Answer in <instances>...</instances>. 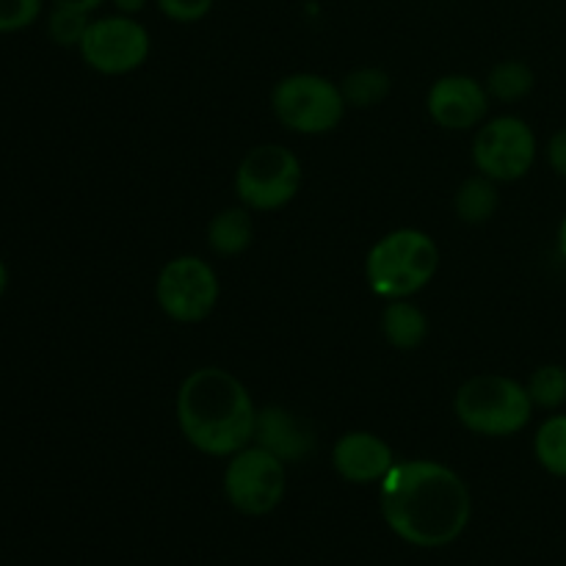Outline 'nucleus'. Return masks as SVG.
I'll return each mask as SVG.
<instances>
[{"instance_id": "nucleus-7", "label": "nucleus", "mask_w": 566, "mask_h": 566, "mask_svg": "<svg viewBox=\"0 0 566 566\" xmlns=\"http://www.w3.org/2000/svg\"><path fill=\"white\" fill-rule=\"evenodd\" d=\"M287 464L260 446H247L227 459L224 495L235 512L247 517H265L287 492Z\"/></svg>"}, {"instance_id": "nucleus-21", "label": "nucleus", "mask_w": 566, "mask_h": 566, "mask_svg": "<svg viewBox=\"0 0 566 566\" xmlns=\"http://www.w3.org/2000/svg\"><path fill=\"white\" fill-rule=\"evenodd\" d=\"M88 22H92V14H86V11L53 6L48 14V36L59 48H81Z\"/></svg>"}, {"instance_id": "nucleus-13", "label": "nucleus", "mask_w": 566, "mask_h": 566, "mask_svg": "<svg viewBox=\"0 0 566 566\" xmlns=\"http://www.w3.org/2000/svg\"><path fill=\"white\" fill-rule=\"evenodd\" d=\"M252 442L274 453L285 464L313 457L315 446H318L315 431L304 420H298L291 409L280 407V403H269V407L258 409Z\"/></svg>"}, {"instance_id": "nucleus-14", "label": "nucleus", "mask_w": 566, "mask_h": 566, "mask_svg": "<svg viewBox=\"0 0 566 566\" xmlns=\"http://www.w3.org/2000/svg\"><path fill=\"white\" fill-rule=\"evenodd\" d=\"M381 335L398 352H415L429 337V318L412 298H392L381 310Z\"/></svg>"}, {"instance_id": "nucleus-15", "label": "nucleus", "mask_w": 566, "mask_h": 566, "mask_svg": "<svg viewBox=\"0 0 566 566\" xmlns=\"http://www.w3.org/2000/svg\"><path fill=\"white\" fill-rule=\"evenodd\" d=\"M254 241L252 210L235 205L216 213L208 224V247L219 258H238L247 252Z\"/></svg>"}, {"instance_id": "nucleus-28", "label": "nucleus", "mask_w": 566, "mask_h": 566, "mask_svg": "<svg viewBox=\"0 0 566 566\" xmlns=\"http://www.w3.org/2000/svg\"><path fill=\"white\" fill-rule=\"evenodd\" d=\"M6 287H9V269H6V263L0 260V296L6 293Z\"/></svg>"}, {"instance_id": "nucleus-23", "label": "nucleus", "mask_w": 566, "mask_h": 566, "mask_svg": "<svg viewBox=\"0 0 566 566\" xmlns=\"http://www.w3.org/2000/svg\"><path fill=\"white\" fill-rule=\"evenodd\" d=\"M155 6L166 20L177 22V25H193L213 11L216 0H155Z\"/></svg>"}, {"instance_id": "nucleus-22", "label": "nucleus", "mask_w": 566, "mask_h": 566, "mask_svg": "<svg viewBox=\"0 0 566 566\" xmlns=\"http://www.w3.org/2000/svg\"><path fill=\"white\" fill-rule=\"evenodd\" d=\"M44 0H0V33L31 28L42 17Z\"/></svg>"}, {"instance_id": "nucleus-1", "label": "nucleus", "mask_w": 566, "mask_h": 566, "mask_svg": "<svg viewBox=\"0 0 566 566\" xmlns=\"http://www.w3.org/2000/svg\"><path fill=\"white\" fill-rule=\"evenodd\" d=\"M379 509L387 528L407 545L434 551L468 531L473 497L457 470L431 459L396 462L379 484Z\"/></svg>"}, {"instance_id": "nucleus-26", "label": "nucleus", "mask_w": 566, "mask_h": 566, "mask_svg": "<svg viewBox=\"0 0 566 566\" xmlns=\"http://www.w3.org/2000/svg\"><path fill=\"white\" fill-rule=\"evenodd\" d=\"M149 0H111L116 14H127V17H138L144 9H147Z\"/></svg>"}, {"instance_id": "nucleus-27", "label": "nucleus", "mask_w": 566, "mask_h": 566, "mask_svg": "<svg viewBox=\"0 0 566 566\" xmlns=\"http://www.w3.org/2000/svg\"><path fill=\"white\" fill-rule=\"evenodd\" d=\"M558 252L566 260V216L562 219V224H558Z\"/></svg>"}, {"instance_id": "nucleus-18", "label": "nucleus", "mask_w": 566, "mask_h": 566, "mask_svg": "<svg viewBox=\"0 0 566 566\" xmlns=\"http://www.w3.org/2000/svg\"><path fill=\"white\" fill-rule=\"evenodd\" d=\"M534 83L536 75L525 61L509 59L497 61L492 66L484 81V88L490 94V99H497V103H520V99H525L534 92Z\"/></svg>"}, {"instance_id": "nucleus-20", "label": "nucleus", "mask_w": 566, "mask_h": 566, "mask_svg": "<svg viewBox=\"0 0 566 566\" xmlns=\"http://www.w3.org/2000/svg\"><path fill=\"white\" fill-rule=\"evenodd\" d=\"M528 396L534 401V409H545V412H556L566 403V368L564 365L547 363L531 374L528 379Z\"/></svg>"}, {"instance_id": "nucleus-24", "label": "nucleus", "mask_w": 566, "mask_h": 566, "mask_svg": "<svg viewBox=\"0 0 566 566\" xmlns=\"http://www.w3.org/2000/svg\"><path fill=\"white\" fill-rule=\"evenodd\" d=\"M547 160H551L553 171L566 180V127L553 133L551 144H547Z\"/></svg>"}, {"instance_id": "nucleus-4", "label": "nucleus", "mask_w": 566, "mask_h": 566, "mask_svg": "<svg viewBox=\"0 0 566 566\" xmlns=\"http://www.w3.org/2000/svg\"><path fill=\"white\" fill-rule=\"evenodd\" d=\"M453 412L473 434L514 437L534 418V401L523 381L503 374H481L459 387Z\"/></svg>"}, {"instance_id": "nucleus-10", "label": "nucleus", "mask_w": 566, "mask_h": 566, "mask_svg": "<svg viewBox=\"0 0 566 566\" xmlns=\"http://www.w3.org/2000/svg\"><path fill=\"white\" fill-rule=\"evenodd\" d=\"M536 144L534 127L520 116H495L475 130L473 166L495 182H517L534 169Z\"/></svg>"}, {"instance_id": "nucleus-12", "label": "nucleus", "mask_w": 566, "mask_h": 566, "mask_svg": "<svg viewBox=\"0 0 566 566\" xmlns=\"http://www.w3.org/2000/svg\"><path fill=\"white\" fill-rule=\"evenodd\" d=\"M396 462L390 442L374 431H346L332 446V468L348 484H381Z\"/></svg>"}, {"instance_id": "nucleus-11", "label": "nucleus", "mask_w": 566, "mask_h": 566, "mask_svg": "<svg viewBox=\"0 0 566 566\" xmlns=\"http://www.w3.org/2000/svg\"><path fill=\"white\" fill-rule=\"evenodd\" d=\"M426 111L442 130L462 133L484 125L490 114V94L484 83L473 75H442L431 83L426 94Z\"/></svg>"}, {"instance_id": "nucleus-6", "label": "nucleus", "mask_w": 566, "mask_h": 566, "mask_svg": "<svg viewBox=\"0 0 566 566\" xmlns=\"http://www.w3.org/2000/svg\"><path fill=\"white\" fill-rule=\"evenodd\" d=\"M302 160L282 144H260L235 169V193L252 213H274L291 205L302 188Z\"/></svg>"}, {"instance_id": "nucleus-2", "label": "nucleus", "mask_w": 566, "mask_h": 566, "mask_svg": "<svg viewBox=\"0 0 566 566\" xmlns=\"http://www.w3.org/2000/svg\"><path fill=\"white\" fill-rule=\"evenodd\" d=\"M177 426L191 448L213 459H230L252 446L258 407L235 374L224 368H197L182 379L175 401Z\"/></svg>"}, {"instance_id": "nucleus-3", "label": "nucleus", "mask_w": 566, "mask_h": 566, "mask_svg": "<svg viewBox=\"0 0 566 566\" xmlns=\"http://www.w3.org/2000/svg\"><path fill=\"white\" fill-rule=\"evenodd\" d=\"M440 271V247L434 238L415 227H401L370 247L365 258V280L376 296L412 298L418 296Z\"/></svg>"}, {"instance_id": "nucleus-5", "label": "nucleus", "mask_w": 566, "mask_h": 566, "mask_svg": "<svg viewBox=\"0 0 566 566\" xmlns=\"http://www.w3.org/2000/svg\"><path fill=\"white\" fill-rule=\"evenodd\" d=\"M271 111L282 127L298 136H324L346 116L340 83L318 72H293L271 88Z\"/></svg>"}, {"instance_id": "nucleus-8", "label": "nucleus", "mask_w": 566, "mask_h": 566, "mask_svg": "<svg viewBox=\"0 0 566 566\" xmlns=\"http://www.w3.org/2000/svg\"><path fill=\"white\" fill-rule=\"evenodd\" d=\"M77 53L88 70L99 75H130L147 64L153 53V36L138 17L114 11V14L92 17Z\"/></svg>"}, {"instance_id": "nucleus-19", "label": "nucleus", "mask_w": 566, "mask_h": 566, "mask_svg": "<svg viewBox=\"0 0 566 566\" xmlns=\"http://www.w3.org/2000/svg\"><path fill=\"white\" fill-rule=\"evenodd\" d=\"M534 457L545 473L556 475V479H566V415H551L536 429Z\"/></svg>"}, {"instance_id": "nucleus-9", "label": "nucleus", "mask_w": 566, "mask_h": 566, "mask_svg": "<svg viewBox=\"0 0 566 566\" xmlns=\"http://www.w3.org/2000/svg\"><path fill=\"white\" fill-rule=\"evenodd\" d=\"M221 282L213 265L197 254H180L160 269L155 298L166 318L175 324H199L216 310Z\"/></svg>"}, {"instance_id": "nucleus-16", "label": "nucleus", "mask_w": 566, "mask_h": 566, "mask_svg": "<svg viewBox=\"0 0 566 566\" xmlns=\"http://www.w3.org/2000/svg\"><path fill=\"white\" fill-rule=\"evenodd\" d=\"M501 208V191H497V182L490 180L486 175H473L457 188L453 193V210H457V219L464 224H486L492 216Z\"/></svg>"}, {"instance_id": "nucleus-17", "label": "nucleus", "mask_w": 566, "mask_h": 566, "mask_svg": "<svg viewBox=\"0 0 566 566\" xmlns=\"http://www.w3.org/2000/svg\"><path fill=\"white\" fill-rule=\"evenodd\" d=\"M340 92L348 108H374L392 92V77L381 66H357L340 81Z\"/></svg>"}, {"instance_id": "nucleus-25", "label": "nucleus", "mask_w": 566, "mask_h": 566, "mask_svg": "<svg viewBox=\"0 0 566 566\" xmlns=\"http://www.w3.org/2000/svg\"><path fill=\"white\" fill-rule=\"evenodd\" d=\"M53 6H64V9H77V11H86V14H94L99 6H105L108 0H50Z\"/></svg>"}]
</instances>
